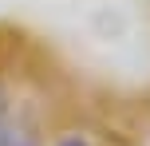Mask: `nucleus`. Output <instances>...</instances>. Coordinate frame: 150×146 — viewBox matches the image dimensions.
I'll list each match as a JSON object with an SVG mask.
<instances>
[{
    "label": "nucleus",
    "mask_w": 150,
    "mask_h": 146,
    "mask_svg": "<svg viewBox=\"0 0 150 146\" xmlns=\"http://www.w3.org/2000/svg\"><path fill=\"white\" fill-rule=\"evenodd\" d=\"M59 146H83V142H79V138H71V142H59Z\"/></svg>",
    "instance_id": "1"
}]
</instances>
